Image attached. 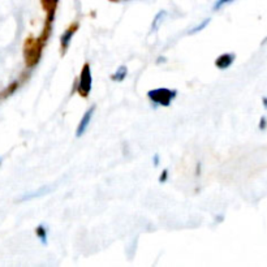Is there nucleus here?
<instances>
[{"label": "nucleus", "instance_id": "obj_1", "mask_svg": "<svg viewBox=\"0 0 267 267\" xmlns=\"http://www.w3.org/2000/svg\"><path fill=\"white\" fill-rule=\"evenodd\" d=\"M44 43L41 38L38 40H33V37H30L28 41L25 42V46H24V55H25V61L26 65L29 68L34 67V65L38 64V61L41 59V55H42V50Z\"/></svg>", "mask_w": 267, "mask_h": 267}, {"label": "nucleus", "instance_id": "obj_2", "mask_svg": "<svg viewBox=\"0 0 267 267\" xmlns=\"http://www.w3.org/2000/svg\"><path fill=\"white\" fill-rule=\"evenodd\" d=\"M178 91L174 89H167V88H159V89L150 90L147 93L149 99L153 103H157L162 107H168L172 103V100L176 98Z\"/></svg>", "mask_w": 267, "mask_h": 267}, {"label": "nucleus", "instance_id": "obj_3", "mask_svg": "<svg viewBox=\"0 0 267 267\" xmlns=\"http://www.w3.org/2000/svg\"><path fill=\"white\" fill-rule=\"evenodd\" d=\"M91 84H93V77H91V69H90L89 63H85L82 67V71L80 73L79 86H77V91L81 96L86 98L89 96L90 90H91Z\"/></svg>", "mask_w": 267, "mask_h": 267}, {"label": "nucleus", "instance_id": "obj_4", "mask_svg": "<svg viewBox=\"0 0 267 267\" xmlns=\"http://www.w3.org/2000/svg\"><path fill=\"white\" fill-rule=\"evenodd\" d=\"M94 111H95V106H91L89 110L86 111L84 116H82L81 121H80L79 127H77V131H76V137H81V135L85 134L86 129L89 128L90 123H91V119H93Z\"/></svg>", "mask_w": 267, "mask_h": 267}, {"label": "nucleus", "instance_id": "obj_5", "mask_svg": "<svg viewBox=\"0 0 267 267\" xmlns=\"http://www.w3.org/2000/svg\"><path fill=\"white\" fill-rule=\"evenodd\" d=\"M77 28H79V24H73L69 28L63 33V36L60 37V46L61 50H63V53L67 52V50L69 48V44L72 42V38L75 36V33L77 32Z\"/></svg>", "mask_w": 267, "mask_h": 267}, {"label": "nucleus", "instance_id": "obj_6", "mask_svg": "<svg viewBox=\"0 0 267 267\" xmlns=\"http://www.w3.org/2000/svg\"><path fill=\"white\" fill-rule=\"evenodd\" d=\"M235 57H236V55L232 52L222 53L221 56L217 57V60H215V65H217L219 69H222V71H224V69H227V68H229L232 64H233Z\"/></svg>", "mask_w": 267, "mask_h": 267}, {"label": "nucleus", "instance_id": "obj_7", "mask_svg": "<svg viewBox=\"0 0 267 267\" xmlns=\"http://www.w3.org/2000/svg\"><path fill=\"white\" fill-rule=\"evenodd\" d=\"M41 1H42L43 9H44L47 13V21L52 22L53 17H55V12H56L57 4H59V0H41Z\"/></svg>", "mask_w": 267, "mask_h": 267}, {"label": "nucleus", "instance_id": "obj_8", "mask_svg": "<svg viewBox=\"0 0 267 267\" xmlns=\"http://www.w3.org/2000/svg\"><path fill=\"white\" fill-rule=\"evenodd\" d=\"M48 192H51V186H42L41 189H38L37 192L34 193H28V194H25V196L22 197V198H20V201H28V200H33V198H37V197H41V196H44V194H47Z\"/></svg>", "mask_w": 267, "mask_h": 267}, {"label": "nucleus", "instance_id": "obj_9", "mask_svg": "<svg viewBox=\"0 0 267 267\" xmlns=\"http://www.w3.org/2000/svg\"><path fill=\"white\" fill-rule=\"evenodd\" d=\"M127 73H128V69H127V67L125 65H121V67H119V69L116 72H115L114 75L111 76V79L114 80V81H123V80L127 77Z\"/></svg>", "mask_w": 267, "mask_h": 267}, {"label": "nucleus", "instance_id": "obj_10", "mask_svg": "<svg viewBox=\"0 0 267 267\" xmlns=\"http://www.w3.org/2000/svg\"><path fill=\"white\" fill-rule=\"evenodd\" d=\"M36 233L37 236H38V239L41 240V242H42L43 245H47V229L44 228V225L41 224L37 227L36 229Z\"/></svg>", "mask_w": 267, "mask_h": 267}, {"label": "nucleus", "instance_id": "obj_11", "mask_svg": "<svg viewBox=\"0 0 267 267\" xmlns=\"http://www.w3.org/2000/svg\"><path fill=\"white\" fill-rule=\"evenodd\" d=\"M166 16H167V13H166L164 11H160L159 13L155 16V18H154V21H153V26H151V28H153V30H157V29L159 28V25L162 24V22H163V20L166 18Z\"/></svg>", "mask_w": 267, "mask_h": 267}, {"label": "nucleus", "instance_id": "obj_12", "mask_svg": "<svg viewBox=\"0 0 267 267\" xmlns=\"http://www.w3.org/2000/svg\"><path fill=\"white\" fill-rule=\"evenodd\" d=\"M210 21H211L210 18H207V20H203V21L201 22L200 25H197V26H194L193 29H190V30H189V34H196V33L203 30V29L206 28V26L209 25V24H210Z\"/></svg>", "mask_w": 267, "mask_h": 267}, {"label": "nucleus", "instance_id": "obj_13", "mask_svg": "<svg viewBox=\"0 0 267 267\" xmlns=\"http://www.w3.org/2000/svg\"><path fill=\"white\" fill-rule=\"evenodd\" d=\"M17 82H13V84H11V85L8 86L7 89H5V91H4L3 94H1V98H5V96H8V95H11L12 93H13L14 90L17 89Z\"/></svg>", "mask_w": 267, "mask_h": 267}, {"label": "nucleus", "instance_id": "obj_14", "mask_svg": "<svg viewBox=\"0 0 267 267\" xmlns=\"http://www.w3.org/2000/svg\"><path fill=\"white\" fill-rule=\"evenodd\" d=\"M231 1H233V0H218L217 3L214 4V11H217V9H221L223 5H225V4L231 3Z\"/></svg>", "mask_w": 267, "mask_h": 267}, {"label": "nucleus", "instance_id": "obj_15", "mask_svg": "<svg viewBox=\"0 0 267 267\" xmlns=\"http://www.w3.org/2000/svg\"><path fill=\"white\" fill-rule=\"evenodd\" d=\"M167 178H168V171H167V170H164V171L162 172V176H160L159 181L160 182H164V181H166V180H167Z\"/></svg>", "mask_w": 267, "mask_h": 267}, {"label": "nucleus", "instance_id": "obj_16", "mask_svg": "<svg viewBox=\"0 0 267 267\" xmlns=\"http://www.w3.org/2000/svg\"><path fill=\"white\" fill-rule=\"evenodd\" d=\"M266 125H267V120H266V118H262L261 119V123H260V129L261 131H264V129H266Z\"/></svg>", "mask_w": 267, "mask_h": 267}, {"label": "nucleus", "instance_id": "obj_17", "mask_svg": "<svg viewBox=\"0 0 267 267\" xmlns=\"http://www.w3.org/2000/svg\"><path fill=\"white\" fill-rule=\"evenodd\" d=\"M158 160H159V157L157 155V158H154V162H155L154 164H155V166H157V164H159V163H158Z\"/></svg>", "mask_w": 267, "mask_h": 267}, {"label": "nucleus", "instance_id": "obj_18", "mask_svg": "<svg viewBox=\"0 0 267 267\" xmlns=\"http://www.w3.org/2000/svg\"><path fill=\"white\" fill-rule=\"evenodd\" d=\"M264 106L267 108V98H264Z\"/></svg>", "mask_w": 267, "mask_h": 267}, {"label": "nucleus", "instance_id": "obj_19", "mask_svg": "<svg viewBox=\"0 0 267 267\" xmlns=\"http://www.w3.org/2000/svg\"><path fill=\"white\" fill-rule=\"evenodd\" d=\"M0 164H1V158H0Z\"/></svg>", "mask_w": 267, "mask_h": 267}, {"label": "nucleus", "instance_id": "obj_20", "mask_svg": "<svg viewBox=\"0 0 267 267\" xmlns=\"http://www.w3.org/2000/svg\"><path fill=\"white\" fill-rule=\"evenodd\" d=\"M115 1H116V0H115Z\"/></svg>", "mask_w": 267, "mask_h": 267}]
</instances>
